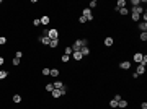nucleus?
I'll return each instance as SVG.
<instances>
[{"label": "nucleus", "instance_id": "obj_41", "mask_svg": "<svg viewBox=\"0 0 147 109\" xmlns=\"http://www.w3.org/2000/svg\"><path fill=\"white\" fill-rule=\"evenodd\" d=\"M3 62H5V59H3V57H0V65H3Z\"/></svg>", "mask_w": 147, "mask_h": 109}, {"label": "nucleus", "instance_id": "obj_11", "mask_svg": "<svg viewBox=\"0 0 147 109\" xmlns=\"http://www.w3.org/2000/svg\"><path fill=\"white\" fill-rule=\"evenodd\" d=\"M57 46H59V37H57V39H51V42H49V47L56 49Z\"/></svg>", "mask_w": 147, "mask_h": 109}, {"label": "nucleus", "instance_id": "obj_22", "mask_svg": "<svg viewBox=\"0 0 147 109\" xmlns=\"http://www.w3.org/2000/svg\"><path fill=\"white\" fill-rule=\"evenodd\" d=\"M110 108L116 109V108H118V101H114V99H111V101H110Z\"/></svg>", "mask_w": 147, "mask_h": 109}, {"label": "nucleus", "instance_id": "obj_34", "mask_svg": "<svg viewBox=\"0 0 147 109\" xmlns=\"http://www.w3.org/2000/svg\"><path fill=\"white\" fill-rule=\"evenodd\" d=\"M49 73H51V69H43V75H46V76H47Z\"/></svg>", "mask_w": 147, "mask_h": 109}, {"label": "nucleus", "instance_id": "obj_39", "mask_svg": "<svg viewBox=\"0 0 147 109\" xmlns=\"http://www.w3.org/2000/svg\"><path fill=\"white\" fill-rule=\"evenodd\" d=\"M141 109H147V103H146V101H144V103L141 104Z\"/></svg>", "mask_w": 147, "mask_h": 109}, {"label": "nucleus", "instance_id": "obj_7", "mask_svg": "<svg viewBox=\"0 0 147 109\" xmlns=\"http://www.w3.org/2000/svg\"><path fill=\"white\" fill-rule=\"evenodd\" d=\"M80 54L85 57V55H88V54H90V49H88L87 46H82V47H80Z\"/></svg>", "mask_w": 147, "mask_h": 109}, {"label": "nucleus", "instance_id": "obj_16", "mask_svg": "<svg viewBox=\"0 0 147 109\" xmlns=\"http://www.w3.org/2000/svg\"><path fill=\"white\" fill-rule=\"evenodd\" d=\"M144 72H146V67L139 64V67H137V70H136V73H137V75H142V73H144Z\"/></svg>", "mask_w": 147, "mask_h": 109}, {"label": "nucleus", "instance_id": "obj_26", "mask_svg": "<svg viewBox=\"0 0 147 109\" xmlns=\"http://www.w3.org/2000/svg\"><path fill=\"white\" fill-rule=\"evenodd\" d=\"M49 75H52V76H59V70H57V69H52Z\"/></svg>", "mask_w": 147, "mask_h": 109}, {"label": "nucleus", "instance_id": "obj_13", "mask_svg": "<svg viewBox=\"0 0 147 109\" xmlns=\"http://www.w3.org/2000/svg\"><path fill=\"white\" fill-rule=\"evenodd\" d=\"M118 108H121V109L128 108V101H126V99H121V101H118Z\"/></svg>", "mask_w": 147, "mask_h": 109}, {"label": "nucleus", "instance_id": "obj_31", "mask_svg": "<svg viewBox=\"0 0 147 109\" xmlns=\"http://www.w3.org/2000/svg\"><path fill=\"white\" fill-rule=\"evenodd\" d=\"M146 64H147V55H142V60H141V65H144V67H146Z\"/></svg>", "mask_w": 147, "mask_h": 109}, {"label": "nucleus", "instance_id": "obj_6", "mask_svg": "<svg viewBox=\"0 0 147 109\" xmlns=\"http://www.w3.org/2000/svg\"><path fill=\"white\" fill-rule=\"evenodd\" d=\"M38 39H39V42H43V44H46V46H49V42H51V39L47 36H39Z\"/></svg>", "mask_w": 147, "mask_h": 109}, {"label": "nucleus", "instance_id": "obj_37", "mask_svg": "<svg viewBox=\"0 0 147 109\" xmlns=\"http://www.w3.org/2000/svg\"><path fill=\"white\" fill-rule=\"evenodd\" d=\"M85 21H87L85 16H80V18H78V23H85Z\"/></svg>", "mask_w": 147, "mask_h": 109}, {"label": "nucleus", "instance_id": "obj_8", "mask_svg": "<svg viewBox=\"0 0 147 109\" xmlns=\"http://www.w3.org/2000/svg\"><path fill=\"white\" fill-rule=\"evenodd\" d=\"M119 67H121L123 70H128V69H131V62L124 60V62H121V64H119Z\"/></svg>", "mask_w": 147, "mask_h": 109}, {"label": "nucleus", "instance_id": "obj_9", "mask_svg": "<svg viewBox=\"0 0 147 109\" xmlns=\"http://www.w3.org/2000/svg\"><path fill=\"white\" fill-rule=\"evenodd\" d=\"M52 85H54V90H61V88H64V86H66V85H64V81H59V80H57V81H54Z\"/></svg>", "mask_w": 147, "mask_h": 109}, {"label": "nucleus", "instance_id": "obj_5", "mask_svg": "<svg viewBox=\"0 0 147 109\" xmlns=\"http://www.w3.org/2000/svg\"><path fill=\"white\" fill-rule=\"evenodd\" d=\"M132 13H136V15H141V13H144V8H142L141 5H137V7H132Z\"/></svg>", "mask_w": 147, "mask_h": 109}, {"label": "nucleus", "instance_id": "obj_40", "mask_svg": "<svg viewBox=\"0 0 147 109\" xmlns=\"http://www.w3.org/2000/svg\"><path fill=\"white\" fill-rule=\"evenodd\" d=\"M142 20H144V23H147V15H146V11H144V15H142Z\"/></svg>", "mask_w": 147, "mask_h": 109}, {"label": "nucleus", "instance_id": "obj_17", "mask_svg": "<svg viewBox=\"0 0 147 109\" xmlns=\"http://www.w3.org/2000/svg\"><path fill=\"white\" fill-rule=\"evenodd\" d=\"M139 29H141L142 33H146V31H147V23H144V21L139 23Z\"/></svg>", "mask_w": 147, "mask_h": 109}, {"label": "nucleus", "instance_id": "obj_21", "mask_svg": "<svg viewBox=\"0 0 147 109\" xmlns=\"http://www.w3.org/2000/svg\"><path fill=\"white\" fill-rule=\"evenodd\" d=\"M72 47H70V46H67V47H66V52H64V54H66V55H72Z\"/></svg>", "mask_w": 147, "mask_h": 109}, {"label": "nucleus", "instance_id": "obj_2", "mask_svg": "<svg viewBox=\"0 0 147 109\" xmlns=\"http://www.w3.org/2000/svg\"><path fill=\"white\" fill-rule=\"evenodd\" d=\"M46 36L49 37V39H57V37H59V31H57V29H54V28H52V29H47Z\"/></svg>", "mask_w": 147, "mask_h": 109}, {"label": "nucleus", "instance_id": "obj_15", "mask_svg": "<svg viewBox=\"0 0 147 109\" xmlns=\"http://www.w3.org/2000/svg\"><path fill=\"white\" fill-rule=\"evenodd\" d=\"M51 93H52V98H61V96H62V93H61V90H52Z\"/></svg>", "mask_w": 147, "mask_h": 109}, {"label": "nucleus", "instance_id": "obj_35", "mask_svg": "<svg viewBox=\"0 0 147 109\" xmlns=\"http://www.w3.org/2000/svg\"><path fill=\"white\" fill-rule=\"evenodd\" d=\"M15 57H16V59H21V57H23V52H21V51H18V52L15 54Z\"/></svg>", "mask_w": 147, "mask_h": 109}, {"label": "nucleus", "instance_id": "obj_18", "mask_svg": "<svg viewBox=\"0 0 147 109\" xmlns=\"http://www.w3.org/2000/svg\"><path fill=\"white\" fill-rule=\"evenodd\" d=\"M105 46H106V47H111V46H113V37H106V39H105Z\"/></svg>", "mask_w": 147, "mask_h": 109}, {"label": "nucleus", "instance_id": "obj_28", "mask_svg": "<svg viewBox=\"0 0 147 109\" xmlns=\"http://www.w3.org/2000/svg\"><path fill=\"white\" fill-rule=\"evenodd\" d=\"M139 37H141L142 42H146V41H147V33H141V36H139Z\"/></svg>", "mask_w": 147, "mask_h": 109}, {"label": "nucleus", "instance_id": "obj_30", "mask_svg": "<svg viewBox=\"0 0 147 109\" xmlns=\"http://www.w3.org/2000/svg\"><path fill=\"white\" fill-rule=\"evenodd\" d=\"M33 25H35V26H39V25H41V20H39V18H35V20H33Z\"/></svg>", "mask_w": 147, "mask_h": 109}, {"label": "nucleus", "instance_id": "obj_36", "mask_svg": "<svg viewBox=\"0 0 147 109\" xmlns=\"http://www.w3.org/2000/svg\"><path fill=\"white\" fill-rule=\"evenodd\" d=\"M5 42H7V37L0 36V46H2V44H5Z\"/></svg>", "mask_w": 147, "mask_h": 109}, {"label": "nucleus", "instance_id": "obj_29", "mask_svg": "<svg viewBox=\"0 0 147 109\" xmlns=\"http://www.w3.org/2000/svg\"><path fill=\"white\" fill-rule=\"evenodd\" d=\"M12 64H13V65H20V59L13 57V59H12Z\"/></svg>", "mask_w": 147, "mask_h": 109}, {"label": "nucleus", "instance_id": "obj_25", "mask_svg": "<svg viewBox=\"0 0 147 109\" xmlns=\"http://www.w3.org/2000/svg\"><path fill=\"white\" fill-rule=\"evenodd\" d=\"M13 103H21V96L20 94H15L13 96Z\"/></svg>", "mask_w": 147, "mask_h": 109}, {"label": "nucleus", "instance_id": "obj_32", "mask_svg": "<svg viewBox=\"0 0 147 109\" xmlns=\"http://www.w3.org/2000/svg\"><path fill=\"white\" fill-rule=\"evenodd\" d=\"M131 5H132V7H137V5H141V0H132Z\"/></svg>", "mask_w": 147, "mask_h": 109}, {"label": "nucleus", "instance_id": "obj_1", "mask_svg": "<svg viewBox=\"0 0 147 109\" xmlns=\"http://www.w3.org/2000/svg\"><path fill=\"white\" fill-rule=\"evenodd\" d=\"M87 44H88V41H87V39H77L70 47H72L74 52H78V51H80V47H82V46H87Z\"/></svg>", "mask_w": 147, "mask_h": 109}, {"label": "nucleus", "instance_id": "obj_3", "mask_svg": "<svg viewBox=\"0 0 147 109\" xmlns=\"http://www.w3.org/2000/svg\"><path fill=\"white\" fill-rule=\"evenodd\" d=\"M82 16H85L87 21H92V20H93V15H92V10H90V8H85L83 13H82Z\"/></svg>", "mask_w": 147, "mask_h": 109}, {"label": "nucleus", "instance_id": "obj_33", "mask_svg": "<svg viewBox=\"0 0 147 109\" xmlns=\"http://www.w3.org/2000/svg\"><path fill=\"white\" fill-rule=\"evenodd\" d=\"M132 20H134V21H139V20H141V15H136V13H132Z\"/></svg>", "mask_w": 147, "mask_h": 109}, {"label": "nucleus", "instance_id": "obj_14", "mask_svg": "<svg viewBox=\"0 0 147 109\" xmlns=\"http://www.w3.org/2000/svg\"><path fill=\"white\" fill-rule=\"evenodd\" d=\"M39 20H41V25H49V21H51L49 16H41Z\"/></svg>", "mask_w": 147, "mask_h": 109}, {"label": "nucleus", "instance_id": "obj_23", "mask_svg": "<svg viewBox=\"0 0 147 109\" xmlns=\"http://www.w3.org/2000/svg\"><path fill=\"white\" fill-rule=\"evenodd\" d=\"M61 60H62V62L66 64V62H69V60H70V55H66V54H64V55L61 57Z\"/></svg>", "mask_w": 147, "mask_h": 109}, {"label": "nucleus", "instance_id": "obj_19", "mask_svg": "<svg viewBox=\"0 0 147 109\" xmlns=\"http://www.w3.org/2000/svg\"><path fill=\"white\" fill-rule=\"evenodd\" d=\"M118 11H119V13H121V15H123V16H126V15H128V13H129V10H128V8H126V7H124V8H119V10H118Z\"/></svg>", "mask_w": 147, "mask_h": 109}, {"label": "nucleus", "instance_id": "obj_38", "mask_svg": "<svg viewBox=\"0 0 147 109\" xmlns=\"http://www.w3.org/2000/svg\"><path fill=\"white\" fill-rule=\"evenodd\" d=\"M113 99H114V101H121V99H123V98H121V96H119V94H116V96H114V98H113Z\"/></svg>", "mask_w": 147, "mask_h": 109}, {"label": "nucleus", "instance_id": "obj_10", "mask_svg": "<svg viewBox=\"0 0 147 109\" xmlns=\"http://www.w3.org/2000/svg\"><path fill=\"white\" fill-rule=\"evenodd\" d=\"M70 57H74V59H75V60H77V62H78V60H82V59H83V55H82V54H80V51H78V52H72V55H70Z\"/></svg>", "mask_w": 147, "mask_h": 109}, {"label": "nucleus", "instance_id": "obj_4", "mask_svg": "<svg viewBox=\"0 0 147 109\" xmlns=\"http://www.w3.org/2000/svg\"><path fill=\"white\" fill-rule=\"evenodd\" d=\"M126 7V0H118V3H116V7H114V10L118 11L119 8H124Z\"/></svg>", "mask_w": 147, "mask_h": 109}, {"label": "nucleus", "instance_id": "obj_20", "mask_svg": "<svg viewBox=\"0 0 147 109\" xmlns=\"http://www.w3.org/2000/svg\"><path fill=\"white\" fill-rule=\"evenodd\" d=\"M8 76V72L7 70H0V80H3V78H7Z\"/></svg>", "mask_w": 147, "mask_h": 109}, {"label": "nucleus", "instance_id": "obj_42", "mask_svg": "<svg viewBox=\"0 0 147 109\" xmlns=\"http://www.w3.org/2000/svg\"><path fill=\"white\" fill-rule=\"evenodd\" d=\"M0 3H2V0H0Z\"/></svg>", "mask_w": 147, "mask_h": 109}, {"label": "nucleus", "instance_id": "obj_24", "mask_svg": "<svg viewBox=\"0 0 147 109\" xmlns=\"http://www.w3.org/2000/svg\"><path fill=\"white\" fill-rule=\"evenodd\" d=\"M52 90H54V85H52V83H47V85H46V91H49V93H51Z\"/></svg>", "mask_w": 147, "mask_h": 109}, {"label": "nucleus", "instance_id": "obj_12", "mask_svg": "<svg viewBox=\"0 0 147 109\" xmlns=\"http://www.w3.org/2000/svg\"><path fill=\"white\" fill-rule=\"evenodd\" d=\"M142 55H144V54H141V52H136V54H134V62L141 64V60H142Z\"/></svg>", "mask_w": 147, "mask_h": 109}, {"label": "nucleus", "instance_id": "obj_27", "mask_svg": "<svg viewBox=\"0 0 147 109\" xmlns=\"http://www.w3.org/2000/svg\"><path fill=\"white\" fill-rule=\"evenodd\" d=\"M97 5H98V2H97V0H92V2H90V7H88V8L92 10V8H95Z\"/></svg>", "mask_w": 147, "mask_h": 109}]
</instances>
